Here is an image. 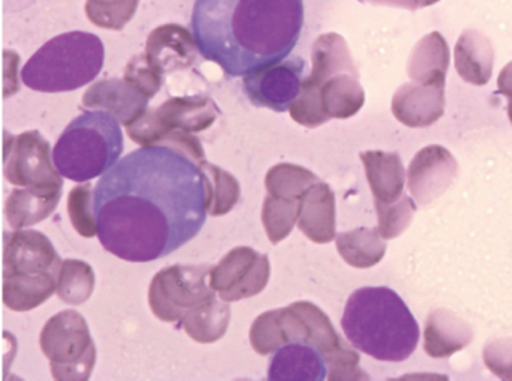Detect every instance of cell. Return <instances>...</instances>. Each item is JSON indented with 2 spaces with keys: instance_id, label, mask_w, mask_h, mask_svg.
<instances>
[{
  "instance_id": "cell-1",
  "label": "cell",
  "mask_w": 512,
  "mask_h": 381,
  "mask_svg": "<svg viewBox=\"0 0 512 381\" xmlns=\"http://www.w3.org/2000/svg\"><path fill=\"white\" fill-rule=\"evenodd\" d=\"M199 164L166 146L122 158L95 189L98 237L130 263L160 260L193 240L208 215Z\"/></svg>"
},
{
  "instance_id": "cell-2",
  "label": "cell",
  "mask_w": 512,
  "mask_h": 381,
  "mask_svg": "<svg viewBox=\"0 0 512 381\" xmlns=\"http://www.w3.org/2000/svg\"><path fill=\"white\" fill-rule=\"evenodd\" d=\"M200 53L229 77H245L290 56L304 24L302 0H196Z\"/></svg>"
},
{
  "instance_id": "cell-3",
  "label": "cell",
  "mask_w": 512,
  "mask_h": 381,
  "mask_svg": "<svg viewBox=\"0 0 512 381\" xmlns=\"http://www.w3.org/2000/svg\"><path fill=\"white\" fill-rule=\"evenodd\" d=\"M311 62V74L290 105L292 119L305 128H317L331 119L358 114L365 104V92L346 39L340 33H323L314 41Z\"/></svg>"
},
{
  "instance_id": "cell-4",
  "label": "cell",
  "mask_w": 512,
  "mask_h": 381,
  "mask_svg": "<svg viewBox=\"0 0 512 381\" xmlns=\"http://www.w3.org/2000/svg\"><path fill=\"white\" fill-rule=\"evenodd\" d=\"M341 327L356 350L382 362H403L418 347V321L388 287H364L352 293Z\"/></svg>"
},
{
  "instance_id": "cell-5",
  "label": "cell",
  "mask_w": 512,
  "mask_h": 381,
  "mask_svg": "<svg viewBox=\"0 0 512 381\" xmlns=\"http://www.w3.org/2000/svg\"><path fill=\"white\" fill-rule=\"evenodd\" d=\"M104 59L106 48L94 33H62L32 54L23 66L22 80L37 92H73L100 75Z\"/></svg>"
},
{
  "instance_id": "cell-6",
  "label": "cell",
  "mask_w": 512,
  "mask_h": 381,
  "mask_svg": "<svg viewBox=\"0 0 512 381\" xmlns=\"http://www.w3.org/2000/svg\"><path fill=\"white\" fill-rule=\"evenodd\" d=\"M124 152L121 123L103 110L80 114L65 128L53 149V161L62 176L91 182L112 170Z\"/></svg>"
},
{
  "instance_id": "cell-7",
  "label": "cell",
  "mask_w": 512,
  "mask_h": 381,
  "mask_svg": "<svg viewBox=\"0 0 512 381\" xmlns=\"http://www.w3.org/2000/svg\"><path fill=\"white\" fill-rule=\"evenodd\" d=\"M40 345L59 381H88L97 363V345L80 312L65 309L41 330Z\"/></svg>"
},
{
  "instance_id": "cell-8",
  "label": "cell",
  "mask_w": 512,
  "mask_h": 381,
  "mask_svg": "<svg viewBox=\"0 0 512 381\" xmlns=\"http://www.w3.org/2000/svg\"><path fill=\"white\" fill-rule=\"evenodd\" d=\"M221 111L214 99L205 95L173 96L158 108H148L127 134L142 147L158 146L173 131L202 132L211 128Z\"/></svg>"
},
{
  "instance_id": "cell-9",
  "label": "cell",
  "mask_w": 512,
  "mask_h": 381,
  "mask_svg": "<svg viewBox=\"0 0 512 381\" xmlns=\"http://www.w3.org/2000/svg\"><path fill=\"white\" fill-rule=\"evenodd\" d=\"M211 269L209 264H173L161 269L149 287V306L155 317L176 323L190 309L217 297L209 284Z\"/></svg>"
},
{
  "instance_id": "cell-10",
  "label": "cell",
  "mask_w": 512,
  "mask_h": 381,
  "mask_svg": "<svg viewBox=\"0 0 512 381\" xmlns=\"http://www.w3.org/2000/svg\"><path fill=\"white\" fill-rule=\"evenodd\" d=\"M62 261L41 231L5 233L4 284H58Z\"/></svg>"
},
{
  "instance_id": "cell-11",
  "label": "cell",
  "mask_w": 512,
  "mask_h": 381,
  "mask_svg": "<svg viewBox=\"0 0 512 381\" xmlns=\"http://www.w3.org/2000/svg\"><path fill=\"white\" fill-rule=\"evenodd\" d=\"M4 174L22 188H62L64 180L53 161L52 147L40 131L5 135Z\"/></svg>"
},
{
  "instance_id": "cell-12",
  "label": "cell",
  "mask_w": 512,
  "mask_h": 381,
  "mask_svg": "<svg viewBox=\"0 0 512 381\" xmlns=\"http://www.w3.org/2000/svg\"><path fill=\"white\" fill-rule=\"evenodd\" d=\"M271 278V261L250 246H238L212 267L209 284L224 302H238L257 296Z\"/></svg>"
},
{
  "instance_id": "cell-13",
  "label": "cell",
  "mask_w": 512,
  "mask_h": 381,
  "mask_svg": "<svg viewBox=\"0 0 512 381\" xmlns=\"http://www.w3.org/2000/svg\"><path fill=\"white\" fill-rule=\"evenodd\" d=\"M305 66L302 57L289 56L269 68L245 75V95L256 107L284 113L301 92Z\"/></svg>"
},
{
  "instance_id": "cell-14",
  "label": "cell",
  "mask_w": 512,
  "mask_h": 381,
  "mask_svg": "<svg viewBox=\"0 0 512 381\" xmlns=\"http://www.w3.org/2000/svg\"><path fill=\"white\" fill-rule=\"evenodd\" d=\"M458 173V162L446 147L431 144L416 153L407 170L409 191L419 206L442 197L454 183Z\"/></svg>"
},
{
  "instance_id": "cell-15",
  "label": "cell",
  "mask_w": 512,
  "mask_h": 381,
  "mask_svg": "<svg viewBox=\"0 0 512 381\" xmlns=\"http://www.w3.org/2000/svg\"><path fill=\"white\" fill-rule=\"evenodd\" d=\"M151 99L136 86L122 78H106L92 84L82 98V104L91 110H103L118 119L127 128L148 111Z\"/></svg>"
},
{
  "instance_id": "cell-16",
  "label": "cell",
  "mask_w": 512,
  "mask_h": 381,
  "mask_svg": "<svg viewBox=\"0 0 512 381\" xmlns=\"http://www.w3.org/2000/svg\"><path fill=\"white\" fill-rule=\"evenodd\" d=\"M200 48L196 36L181 24L169 23L149 33L145 54L164 74L190 68Z\"/></svg>"
},
{
  "instance_id": "cell-17",
  "label": "cell",
  "mask_w": 512,
  "mask_h": 381,
  "mask_svg": "<svg viewBox=\"0 0 512 381\" xmlns=\"http://www.w3.org/2000/svg\"><path fill=\"white\" fill-rule=\"evenodd\" d=\"M392 114L409 128H427L445 113V86L434 84H403L395 90Z\"/></svg>"
},
{
  "instance_id": "cell-18",
  "label": "cell",
  "mask_w": 512,
  "mask_h": 381,
  "mask_svg": "<svg viewBox=\"0 0 512 381\" xmlns=\"http://www.w3.org/2000/svg\"><path fill=\"white\" fill-rule=\"evenodd\" d=\"M298 228L314 243H329L337 237L335 194L325 182H316L299 201Z\"/></svg>"
},
{
  "instance_id": "cell-19",
  "label": "cell",
  "mask_w": 512,
  "mask_h": 381,
  "mask_svg": "<svg viewBox=\"0 0 512 381\" xmlns=\"http://www.w3.org/2000/svg\"><path fill=\"white\" fill-rule=\"evenodd\" d=\"M472 339V326L451 309H433L425 320L424 350L433 359H448Z\"/></svg>"
},
{
  "instance_id": "cell-20",
  "label": "cell",
  "mask_w": 512,
  "mask_h": 381,
  "mask_svg": "<svg viewBox=\"0 0 512 381\" xmlns=\"http://www.w3.org/2000/svg\"><path fill=\"white\" fill-rule=\"evenodd\" d=\"M374 203H397L404 195V165L397 152L367 150L359 153Z\"/></svg>"
},
{
  "instance_id": "cell-21",
  "label": "cell",
  "mask_w": 512,
  "mask_h": 381,
  "mask_svg": "<svg viewBox=\"0 0 512 381\" xmlns=\"http://www.w3.org/2000/svg\"><path fill=\"white\" fill-rule=\"evenodd\" d=\"M454 63L461 80L485 86L493 75L494 48L490 39L479 30H464L455 44Z\"/></svg>"
},
{
  "instance_id": "cell-22",
  "label": "cell",
  "mask_w": 512,
  "mask_h": 381,
  "mask_svg": "<svg viewBox=\"0 0 512 381\" xmlns=\"http://www.w3.org/2000/svg\"><path fill=\"white\" fill-rule=\"evenodd\" d=\"M448 42L440 32H431L422 36L407 62V74L413 83L445 86L446 72L449 68Z\"/></svg>"
},
{
  "instance_id": "cell-23",
  "label": "cell",
  "mask_w": 512,
  "mask_h": 381,
  "mask_svg": "<svg viewBox=\"0 0 512 381\" xmlns=\"http://www.w3.org/2000/svg\"><path fill=\"white\" fill-rule=\"evenodd\" d=\"M62 198V188H22L13 189L5 215L14 230L32 227L49 218Z\"/></svg>"
},
{
  "instance_id": "cell-24",
  "label": "cell",
  "mask_w": 512,
  "mask_h": 381,
  "mask_svg": "<svg viewBox=\"0 0 512 381\" xmlns=\"http://www.w3.org/2000/svg\"><path fill=\"white\" fill-rule=\"evenodd\" d=\"M232 309L229 302L217 297L190 309L179 321L187 335L200 344H214L226 335Z\"/></svg>"
},
{
  "instance_id": "cell-25",
  "label": "cell",
  "mask_w": 512,
  "mask_h": 381,
  "mask_svg": "<svg viewBox=\"0 0 512 381\" xmlns=\"http://www.w3.org/2000/svg\"><path fill=\"white\" fill-rule=\"evenodd\" d=\"M335 243L341 258L356 269L376 266L385 257L388 248L377 228L361 227L344 231L337 234Z\"/></svg>"
},
{
  "instance_id": "cell-26",
  "label": "cell",
  "mask_w": 512,
  "mask_h": 381,
  "mask_svg": "<svg viewBox=\"0 0 512 381\" xmlns=\"http://www.w3.org/2000/svg\"><path fill=\"white\" fill-rule=\"evenodd\" d=\"M199 167L205 177L208 215L224 216L232 212L241 198V185L238 179L212 162L203 161Z\"/></svg>"
},
{
  "instance_id": "cell-27",
  "label": "cell",
  "mask_w": 512,
  "mask_h": 381,
  "mask_svg": "<svg viewBox=\"0 0 512 381\" xmlns=\"http://www.w3.org/2000/svg\"><path fill=\"white\" fill-rule=\"evenodd\" d=\"M97 284V276L91 264L77 258L62 261L58 278L59 299L68 305H83L91 299Z\"/></svg>"
},
{
  "instance_id": "cell-28",
  "label": "cell",
  "mask_w": 512,
  "mask_h": 381,
  "mask_svg": "<svg viewBox=\"0 0 512 381\" xmlns=\"http://www.w3.org/2000/svg\"><path fill=\"white\" fill-rule=\"evenodd\" d=\"M319 177L301 165L281 162L266 173L265 186L268 194L283 200L301 201L302 195Z\"/></svg>"
},
{
  "instance_id": "cell-29",
  "label": "cell",
  "mask_w": 512,
  "mask_h": 381,
  "mask_svg": "<svg viewBox=\"0 0 512 381\" xmlns=\"http://www.w3.org/2000/svg\"><path fill=\"white\" fill-rule=\"evenodd\" d=\"M299 201L268 194L263 200L262 222L272 245L283 242L298 222Z\"/></svg>"
},
{
  "instance_id": "cell-30",
  "label": "cell",
  "mask_w": 512,
  "mask_h": 381,
  "mask_svg": "<svg viewBox=\"0 0 512 381\" xmlns=\"http://www.w3.org/2000/svg\"><path fill=\"white\" fill-rule=\"evenodd\" d=\"M140 0H86L89 21L101 29L122 30L136 15Z\"/></svg>"
},
{
  "instance_id": "cell-31",
  "label": "cell",
  "mask_w": 512,
  "mask_h": 381,
  "mask_svg": "<svg viewBox=\"0 0 512 381\" xmlns=\"http://www.w3.org/2000/svg\"><path fill=\"white\" fill-rule=\"evenodd\" d=\"M68 215L77 233L86 239L98 234V219L95 212V191L91 182L77 185L68 194Z\"/></svg>"
},
{
  "instance_id": "cell-32",
  "label": "cell",
  "mask_w": 512,
  "mask_h": 381,
  "mask_svg": "<svg viewBox=\"0 0 512 381\" xmlns=\"http://www.w3.org/2000/svg\"><path fill=\"white\" fill-rule=\"evenodd\" d=\"M379 221L380 236L385 240H392L403 234L412 222L413 213L416 210L415 201L403 195L397 203H374Z\"/></svg>"
},
{
  "instance_id": "cell-33",
  "label": "cell",
  "mask_w": 512,
  "mask_h": 381,
  "mask_svg": "<svg viewBox=\"0 0 512 381\" xmlns=\"http://www.w3.org/2000/svg\"><path fill=\"white\" fill-rule=\"evenodd\" d=\"M164 74L158 69L145 53L131 57L125 68L124 78L128 83L136 86L140 92L145 93L149 99L154 98L164 84Z\"/></svg>"
},
{
  "instance_id": "cell-34",
  "label": "cell",
  "mask_w": 512,
  "mask_h": 381,
  "mask_svg": "<svg viewBox=\"0 0 512 381\" xmlns=\"http://www.w3.org/2000/svg\"><path fill=\"white\" fill-rule=\"evenodd\" d=\"M485 366L500 380L512 381V336L494 338L484 345Z\"/></svg>"
},
{
  "instance_id": "cell-35",
  "label": "cell",
  "mask_w": 512,
  "mask_h": 381,
  "mask_svg": "<svg viewBox=\"0 0 512 381\" xmlns=\"http://www.w3.org/2000/svg\"><path fill=\"white\" fill-rule=\"evenodd\" d=\"M437 2L440 0H368L371 5L394 6V8L409 9V11L428 8V6L436 5Z\"/></svg>"
},
{
  "instance_id": "cell-36",
  "label": "cell",
  "mask_w": 512,
  "mask_h": 381,
  "mask_svg": "<svg viewBox=\"0 0 512 381\" xmlns=\"http://www.w3.org/2000/svg\"><path fill=\"white\" fill-rule=\"evenodd\" d=\"M497 90L506 98H512V60L500 71L497 78Z\"/></svg>"
},
{
  "instance_id": "cell-37",
  "label": "cell",
  "mask_w": 512,
  "mask_h": 381,
  "mask_svg": "<svg viewBox=\"0 0 512 381\" xmlns=\"http://www.w3.org/2000/svg\"><path fill=\"white\" fill-rule=\"evenodd\" d=\"M508 116L512 123V98H508Z\"/></svg>"
},
{
  "instance_id": "cell-38",
  "label": "cell",
  "mask_w": 512,
  "mask_h": 381,
  "mask_svg": "<svg viewBox=\"0 0 512 381\" xmlns=\"http://www.w3.org/2000/svg\"><path fill=\"white\" fill-rule=\"evenodd\" d=\"M359 2L368 3V0H359Z\"/></svg>"
}]
</instances>
